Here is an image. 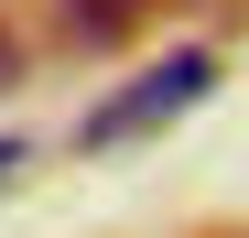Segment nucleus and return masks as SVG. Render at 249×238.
Listing matches in <instances>:
<instances>
[{"instance_id": "f257e3e1", "label": "nucleus", "mask_w": 249, "mask_h": 238, "mask_svg": "<svg viewBox=\"0 0 249 238\" xmlns=\"http://www.w3.org/2000/svg\"><path fill=\"white\" fill-rule=\"evenodd\" d=\"M206 87H217V65H206V54H162L152 76H130L119 98H98V108H87V152H119V141L162 130V119H184Z\"/></svg>"}, {"instance_id": "f03ea898", "label": "nucleus", "mask_w": 249, "mask_h": 238, "mask_svg": "<svg viewBox=\"0 0 249 238\" xmlns=\"http://www.w3.org/2000/svg\"><path fill=\"white\" fill-rule=\"evenodd\" d=\"M152 11V0H76V33H98V44H108V33H130Z\"/></svg>"}, {"instance_id": "7ed1b4c3", "label": "nucleus", "mask_w": 249, "mask_h": 238, "mask_svg": "<svg viewBox=\"0 0 249 238\" xmlns=\"http://www.w3.org/2000/svg\"><path fill=\"white\" fill-rule=\"evenodd\" d=\"M0 87H11V33H0Z\"/></svg>"}, {"instance_id": "20e7f679", "label": "nucleus", "mask_w": 249, "mask_h": 238, "mask_svg": "<svg viewBox=\"0 0 249 238\" xmlns=\"http://www.w3.org/2000/svg\"><path fill=\"white\" fill-rule=\"evenodd\" d=\"M11 163H22V141H0V173H11Z\"/></svg>"}]
</instances>
